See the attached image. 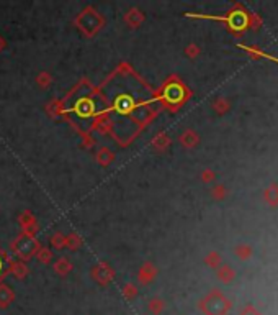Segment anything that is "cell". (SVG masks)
I'll list each match as a JSON object with an SVG mask.
<instances>
[{"instance_id": "obj_1", "label": "cell", "mask_w": 278, "mask_h": 315, "mask_svg": "<svg viewBox=\"0 0 278 315\" xmlns=\"http://www.w3.org/2000/svg\"><path fill=\"white\" fill-rule=\"evenodd\" d=\"M74 25L77 26V30L85 38H93V36L103 28L105 18L97 8L89 5V7H85L82 12L77 15L76 20H74Z\"/></svg>"}, {"instance_id": "obj_2", "label": "cell", "mask_w": 278, "mask_h": 315, "mask_svg": "<svg viewBox=\"0 0 278 315\" xmlns=\"http://www.w3.org/2000/svg\"><path fill=\"white\" fill-rule=\"evenodd\" d=\"M41 248V243L38 242V238L33 237V235L23 233L17 235L12 243H10V250L13 252V254L18 256L20 261H30L31 258H35L38 250Z\"/></svg>"}, {"instance_id": "obj_3", "label": "cell", "mask_w": 278, "mask_h": 315, "mask_svg": "<svg viewBox=\"0 0 278 315\" xmlns=\"http://www.w3.org/2000/svg\"><path fill=\"white\" fill-rule=\"evenodd\" d=\"M182 97H184V94H182L180 84L174 82L172 77L159 90V100H162V104L165 107H169V109H172V105L179 104V100H182Z\"/></svg>"}, {"instance_id": "obj_4", "label": "cell", "mask_w": 278, "mask_h": 315, "mask_svg": "<svg viewBox=\"0 0 278 315\" xmlns=\"http://www.w3.org/2000/svg\"><path fill=\"white\" fill-rule=\"evenodd\" d=\"M90 276H92V279L97 281L100 286H108L110 282L115 279V271L111 266L103 263V261H100L97 266H93L92 268Z\"/></svg>"}, {"instance_id": "obj_5", "label": "cell", "mask_w": 278, "mask_h": 315, "mask_svg": "<svg viewBox=\"0 0 278 315\" xmlns=\"http://www.w3.org/2000/svg\"><path fill=\"white\" fill-rule=\"evenodd\" d=\"M18 223L21 227V232L23 233H28V235H36L38 232V220H36V217L31 213L30 210H23L18 215Z\"/></svg>"}, {"instance_id": "obj_6", "label": "cell", "mask_w": 278, "mask_h": 315, "mask_svg": "<svg viewBox=\"0 0 278 315\" xmlns=\"http://www.w3.org/2000/svg\"><path fill=\"white\" fill-rule=\"evenodd\" d=\"M157 276V268L154 266L151 261H146V263L141 264V268L138 269V282L141 286H147L156 279Z\"/></svg>"}, {"instance_id": "obj_7", "label": "cell", "mask_w": 278, "mask_h": 315, "mask_svg": "<svg viewBox=\"0 0 278 315\" xmlns=\"http://www.w3.org/2000/svg\"><path fill=\"white\" fill-rule=\"evenodd\" d=\"M144 20H146V15H144L142 10L138 8V7L130 8L125 13V17H123V21H125V25L128 26V28H139V26L142 25Z\"/></svg>"}, {"instance_id": "obj_8", "label": "cell", "mask_w": 278, "mask_h": 315, "mask_svg": "<svg viewBox=\"0 0 278 315\" xmlns=\"http://www.w3.org/2000/svg\"><path fill=\"white\" fill-rule=\"evenodd\" d=\"M74 269V264L71 259L64 258V256H61V258H57L54 261V264H52V271L59 276V277H66L69 273H72Z\"/></svg>"}, {"instance_id": "obj_9", "label": "cell", "mask_w": 278, "mask_h": 315, "mask_svg": "<svg viewBox=\"0 0 278 315\" xmlns=\"http://www.w3.org/2000/svg\"><path fill=\"white\" fill-rule=\"evenodd\" d=\"M15 302V292L8 284H0V309H8Z\"/></svg>"}, {"instance_id": "obj_10", "label": "cell", "mask_w": 278, "mask_h": 315, "mask_svg": "<svg viewBox=\"0 0 278 315\" xmlns=\"http://www.w3.org/2000/svg\"><path fill=\"white\" fill-rule=\"evenodd\" d=\"M10 274H13L18 281H23L25 277L30 274V268L25 261H20V259L13 261L12 259V263H10Z\"/></svg>"}, {"instance_id": "obj_11", "label": "cell", "mask_w": 278, "mask_h": 315, "mask_svg": "<svg viewBox=\"0 0 278 315\" xmlns=\"http://www.w3.org/2000/svg\"><path fill=\"white\" fill-rule=\"evenodd\" d=\"M95 159H97V163L100 164V166L106 168L115 161V153L111 151L108 146H101L97 151V154H95Z\"/></svg>"}, {"instance_id": "obj_12", "label": "cell", "mask_w": 278, "mask_h": 315, "mask_svg": "<svg viewBox=\"0 0 278 315\" xmlns=\"http://www.w3.org/2000/svg\"><path fill=\"white\" fill-rule=\"evenodd\" d=\"M151 145H152V148L156 149L157 153H164L165 149L169 148L170 140H169V136L165 135V133H157V135L152 138Z\"/></svg>"}, {"instance_id": "obj_13", "label": "cell", "mask_w": 278, "mask_h": 315, "mask_svg": "<svg viewBox=\"0 0 278 315\" xmlns=\"http://www.w3.org/2000/svg\"><path fill=\"white\" fill-rule=\"evenodd\" d=\"M10 263H12V259H10L8 254L0 248V284H2L5 277L10 274Z\"/></svg>"}, {"instance_id": "obj_14", "label": "cell", "mask_w": 278, "mask_h": 315, "mask_svg": "<svg viewBox=\"0 0 278 315\" xmlns=\"http://www.w3.org/2000/svg\"><path fill=\"white\" fill-rule=\"evenodd\" d=\"M82 238H80V235L72 232L66 235V248L71 250V252H77V250H80V247H82Z\"/></svg>"}, {"instance_id": "obj_15", "label": "cell", "mask_w": 278, "mask_h": 315, "mask_svg": "<svg viewBox=\"0 0 278 315\" xmlns=\"http://www.w3.org/2000/svg\"><path fill=\"white\" fill-rule=\"evenodd\" d=\"M121 294L126 301H135V299L139 296V289L136 284H133V282H126L121 289Z\"/></svg>"}, {"instance_id": "obj_16", "label": "cell", "mask_w": 278, "mask_h": 315, "mask_svg": "<svg viewBox=\"0 0 278 315\" xmlns=\"http://www.w3.org/2000/svg\"><path fill=\"white\" fill-rule=\"evenodd\" d=\"M164 309H165V302L162 301V299H159V297H154V299H151V301L147 302V311L151 312L152 315L162 314Z\"/></svg>"}, {"instance_id": "obj_17", "label": "cell", "mask_w": 278, "mask_h": 315, "mask_svg": "<svg viewBox=\"0 0 278 315\" xmlns=\"http://www.w3.org/2000/svg\"><path fill=\"white\" fill-rule=\"evenodd\" d=\"M49 243L54 250H62L66 248V235L62 232H54L49 237Z\"/></svg>"}, {"instance_id": "obj_18", "label": "cell", "mask_w": 278, "mask_h": 315, "mask_svg": "<svg viewBox=\"0 0 278 315\" xmlns=\"http://www.w3.org/2000/svg\"><path fill=\"white\" fill-rule=\"evenodd\" d=\"M46 112L49 114V117H59L64 114V102H61V100H52V102L46 107Z\"/></svg>"}, {"instance_id": "obj_19", "label": "cell", "mask_w": 278, "mask_h": 315, "mask_svg": "<svg viewBox=\"0 0 278 315\" xmlns=\"http://www.w3.org/2000/svg\"><path fill=\"white\" fill-rule=\"evenodd\" d=\"M52 76H51V72H47V71H41L38 76H36V84L40 85L41 89H47V87H51V84H52Z\"/></svg>"}, {"instance_id": "obj_20", "label": "cell", "mask_w": 278, "mask_h": 315, "mask_svg": "<svg viewBox=\"0 0 278 315\" xmlns=\"http://www.w3.org/2000/svg\"><path fill=\"white\" fill-rule=\"evenodd\" d=\"M36 259H38L41 264H51V261H52V252H51L49 248L41 247L38 250V253H36Z\"/></svg>"}, {"instance_id": "obj_21", "label": "cell", "mask_w": 278, "mask_h": 315, "mask_svg": "<svg viewBox=\"0 0 278 315\" xmlns=\"http://www.w3.org/2000/svg\"><path fill=\"white\" fill-rule=\"evenodd\" d=\"M180 141H182V145H184V146H193V143H195L193 133H191V131L184 133V135L180 136Z\"/></svg>"}, {"instance_id": "obj_22", "label": "cell", "mask_w": 278, "mask_h": 315, "mask_svg": "<svg viewBox=\"0 0 278 315\" xmlns=\"http://www.w3.org/2000/svg\"><path fill=\"white\" fill-rule=\"evenodd\" d=\"M196 53H198V50H196V48H195L193 45L186 48V55H188V56H191V58H193V56H196Z\"/></svg>"}, {"instance_id": "obj_23", "label": "cell", "mask_w": 278, "mask_h": 315, "mask_svg": "<svg viewBox=\"0 0 278 315\" xmlns=\"http://www.w3.org/2000/svg\"><path fill=\"white\" fill-rule=\"evenodd\" d=\"M5 46H7V43H5V40L2 38V36H0V53L5 50Z\"/></svg>"}]
</instances>
